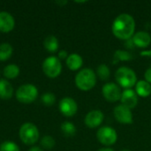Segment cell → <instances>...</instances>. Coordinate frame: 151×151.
I'll use <instances>...</instances> for the list:
<instances>
[{
  "label": "cell",
  "mask_w": 151,
  "mask_h": 151,
  "mask_svg": "<svg viewBox=\"0 0 151 151\" xmlns=\"http://www.w3.org/2000/svg\"><path fill=\"white\" fill-rule=\"evenodd\" d=\"M40 145L42 146V150H52L55 145H56V142L54 140V138L50 135H44L41 141H40Z\"/></svg>",
  "instance_id": "obj_23"
},
{
  "label": "cell",
  "mask_w": 151,
  "mask_h": 151,
  "mask_svg": "<svg viewBox=\"0 0 151 151\" xmlns=\"http://www.w3.org/2000/svg\"><path fill=\"white\" fill-rule=\"evenodd\" d=\"M15 27V19L13 16L5 11L0 12V31L2 33H9Z\"/></svg>",
  "instance_id": "obj_12"
},
{
  "label": "cell",
  "mask_w": 151,
  "mask_h": 151,
  "mask_svg": "<svg viewBox=\"0 0 151 151\" xmlns=\"http://www.w3.org/2000/svg\"><path fill=\"white\" fill-rule=\"evenodd\" d=\"M126 47L128 48V49H134V48L135 47V45H134V43L132 38L127 41V42H126Z\"/></svg>",
  "instance_id": "obj_29"
},
{
  "label": "cell",
  "mask_w": 151,
  "mask_h": 151,
  "mask_svg": "<svg viewBox=\"0 0 151 151\" xmlns=\"http://www.w3.org/2000/svg\"><path fill=\"white\" fill-rule=\"evenodd\" d=\"M28 151H44L41 147H39V146H32Z\"/></svg>",
  "instance_id": "obj_30"
},
{
  "label": "cell",
  "mask_w": 151,
  "mask_h": 151,
  "mask_svg": "<svg viewBox=\"0 0 151 151\" xmlns=\"http://www.w3.org/2000/svg\"><path fill=\"white\" fill-rule=\"evenodd\" d=\"M55 3H56L57 4L60 5V6H63V5H65V4H67V1H56Z\"/></svg>",
  "instance_id": "obj_32"
},
{
  "label": "cell",
  "mask_w": 151,
  "mask_h": 151,
  "mask_svg": "<svg viewBox=\"0 0 151 151\" xmlns=\"http://www.w3.org/2000/svg\"><path fill=\"white\" fill-rule=\"evenodd\" d=\"M96 74L100 80L107 81L110 77V74H111L109 66L106 65L105 64H101L100 65H98V67L96 69Z\"/></svg>",
  "instance_id": "obj_24"
},
{
  "label": "cell",
  "mask_w": 151,
  "mask_h": 151,
  "mask_svg": "<svg viewBox=\"0 0 151 151\" xmlns=\"http://www.w3.org/2000/svg\"><path fill=\"white\" fill-rule=\"evenodd\" d=\"M144 78H145V81L147 82H149L150 84H151V67L148 68L144 73Z\"/></svg>",
  "instance_id": "obj_28"
},
{
  "label": "cell",
  "mask_w": 151,
  "mask_h": 151,
  "mask_svg": "<svg viewBox=\"0 0 151 151\" xmlns=\"http://www.w3.org/2000/svg\"><path fill=\"white\" fill-rule=\"evenodd\" d=\"M13 87L6 79H0V99L10 100L13 96Z\"/></svg>",
  "instance_id": "obj_15"
},
{
  "label": "cell",
  "mask_w": 151,
  "mask_h": 151,
  "mask_svg": "<svg viewBox=\"0 0 151 151\" xmlns=\"http://www.w3.org/2000/svg\"><path fill=\"white\" fill-rule=\"evenodd\" d=\"M60 128H61V132L66 137L74 136L75 134H76V131H77L76 127L74 126V124L72 123V122H69V121H65V122L62 123Z\"/></svg>",
  "instance_id": "obj_22"
},
{
  "label": "cell",
  "mask_w": 151,
  "mask_h": 151,
  "mask_svg": "<svg viewBox=\"0 0 151 151\" xmlns=\"http://www.w3.org/2000/svg\"><path fill=\"white\" fill-rule=\"evenodd\" d=\"M19 73H20V69L15 64L7 65L6 66H4V72H3L4 76V78H6V80L16 79L19 75Z\"/></svg>",
  "instance_id": "obj_19"
},
{
  "label": "cell",
  "mask_w": 151,
  "mask_h": 151,
  "mask_svg": "<svg viewBox=\"0 0 151 151\" xmlns=\"http://www.w3.org/2000/svg\"><path fill=\"white\" fill-rule=\"evenodd\" d=\"M132 39L135 47L142 49L147 48L151 42L150 35L145 31H139L137 33H134Z\"/></svg>",
  "instance_id": "obj_14"
},
{
  "label": "cell",
  "mask_w": 151,
  "mask_h": 151,
  "mask_svg": "<svg viewBox=\"0 0 151 151\" xmlns=\"http://www.w3.org/2000/svg\"><path fill=\"white\" fill-rule=\"evenodd\" d=\"M104 119V115L100 110H93L90 111L85 117L84 122L85 125L88 128H96L101 126Z\"/></svg>",
  "instance_id": "obj_11"
},
{
  "label": "cell",
  "mask_w": 151,
  "mask_h": 151,
  "mask_svg": "<svg viewBox=\"0 0 151 151\" xmlns=\"http://www.w3.org/2000/svg\"><path fill=\"white\" fill-rule=\"evenodd\" d=\"M98 151H114L112 149H111V148H109V147H105V148H102V149H100Z\"/></svg>",
  "instance_id": "obj_33"
},
{
  "label": "cell",
  "mask_w": 151,
  "mask_h": 151,
  "mask_svg": "<svg viewBox=\"0 0 151 151\" xmlns=\"http://www.w3.org/2000/svg\"><path fill=\"white\" fill-rule=\"evenodd\" d=\"M15 97L17 101L21 104H31L37 99L38 89L31 83L23 84L16 90Z\"/></svg>",
  "instance_id": "obj_5"
},
{
  "label": "cell",
  "mask_w": 151,
  "mask_h": 151,
  "mask_svg": "<svg viewBox=\"0 0 151 151\" xmlns=\"http://www.w3.org/2000/svg\"><path fill=\"white\" fill-rule=\"evenodd\" d=\"M0 151H20L19 146L12 141H4L0 144Z\"/></svg>",
  "instance_id": "obj_26"
},
{
  "label": "cell",
  "mask_w": 151,
  "mask_h": 151,
  "mask_svg": "<svg viewBox=\"0 0 151 151\" xmlns=\"http://www.w3.org/2000/svg\"><path fill=\"white\" fill-rule=\"evenodd\" d=\"M133 59V55L127 51V50H118L114 52L113 55V64H117L119 61H130Z\"/></svg>",
  "instance_id": "obj_21"
},
{
  "label": "cell",
  "mask_w": 151,
  "mask_h": 151,
  "mask_svg": "<svg viewBox=\"0 0 151 151\" xmlns=\"http://www.w3.org/2000/svg\"><path fill=\"white\" fill-rule=\"evenodd\" d=\"M111 30L115 37L127 41L131 39L135 31V20L128 13H121L118 15L111 27Z\"/></svg>",
  "instance_id": "obj_1"
},
{
  "label": "cell",
  "mask_w": 151,
  "mask_h": 151,
  "mask_svg": "<svg viewBox=\"0 0 151 151\" xmlns=\"http://www.w3.org/2000/svg\"><path fill=\"white\" fill-rule=\"evenodd\" d=\"M13 53L12 46L8 42H3L0 44V61L8 60Z\"/></svg>",
  "instance_id": "obj_20"
},
{
  "label": "cell",
  "mask_w": 151,
  "mask_h": 151,
  "mask_svg": "<svg viewBox=\"0 0 151 151\" xmlns=\"http://www.w3.org/2000/svg\"><path fill=\"white\" fill-rule=\"evenodd\" d=\"M96 138L100 143L104 146L113 145L118 140V134L115 129L111 127H102L96 133Z\"/></svg>",
  "instance_id": "obj_7"
},
{
  "label": "cell",
  "mask_w": 151,
  "mask_h": 151,
  "mask_svg": "<svg viewBox=\"0 0 151 151\" xmlns=\"http://www.w3.org/2000/svg\"><path fill=\"white\" fill-rule=\"evenodd\" d=\"M115 79L120 87L129 89L137 83V76L134 71L127 66L119 67L115 73Z\"/></svg>",
  "instance_id": "obj_3"
},
{
  "label": "cell",
  "mask_w": 151,
  "mask_h": 151,
  "mask_svg": "<svg viewBox=\"0 0 151 151\" xmlns=\"http://www.w3.org/2000/svg\"><path fill=\"white\" fill-rule=\"evenodd\" d=\"M65 63L71 71H78L83 65V59L81 55L77 53H72L65 59Z\"/></svg>",
  "instance_id": "obj_16"
},
{
  "label": "cell",
  "mask_w": 151,
  "mask_h": 151,
  "mask_svg": "<svg viewBox=\"0 0 151 151\" xmlns=\"http://www.w3.org/2000/svg\"><path fill=\"white\" fill-rule=\"evenodd\" d=\"M42 69L47 77L55 79L58 77L62 72V64L58 57L50 56L43 60L42 64Z\"/></svg>",
  "instance_id": "obj_6"
},
{
  "label": "cell",
  "mask_w": 151,
  "mask_h": 151,
  "mask_svg": "<svg viewBox=\"0 0 151 151\" xmlns=\"http://www.w3.org/2000/svg\"><path fill=\"white\" fill-rule=\"evenodd\" d=\"M121 151H130V150H121Z\"/></svg>",
  "instance_id": "obj_34"
},
{
  "label": "cell",
  "mask_w": 151,
  "mask_h": 151,
  "mask_svg": "<svg viewBox=\"0 0 151 151\" xmlns=\"http://www.w3.org/2000/svg\"><path fill=\"white\" fill-rule=\"evenodd\" d=\"M58 109L62 113V115L67 118H71L77 113L78 104L73 98L66 96L60 100L58 104Z\"/></svg>",
  "instance_id": "obj_9"
},
{
  "label": "cell",
  "mask_w": 151,
  "mask_h": 151,
  "mask_svg": "<svg viewBox=\"0 0 151 151\" xmlns=\"http://www.w3.org/2000/svg\"><path fill=\"white\" fill-rule=\"evenodd\" d=\"M120 101L121 104L132 110L138 104V96L135 90H133L132 88L125 89L121 94Z\"/></svg>",
  "instance_id": "obj_13"
},
{
  "label": "cell",
  "mask_w": 151,
  "mask_h": 151,
  "mask_svg": "<svg viewBox=\"0 0 151 151\" xmlns=\"http://www.w3.org/2000/svg\"><path fill=\"white\" fill-rule=\"evenodd\" d=\"M135 92L138 96L148 97L151 95V84L146 81H139L135 84Z\"/></svg>",
  "instance_id": "obj_17"
},
{
  "label": "cell",
  "mask_w": 151,
  "mask_h": 151,
  "mask_svg": "<svg viewBox=\"0 0 151 151\" xmlns=\"http://www.w3.org/2000/svg\"><path fill=\"white\" fill-rule=\"evenodd\" d=\"M102 93L104 97L111 103H115L120 100L122 91L118 86V84L114 82H108L104 85L102 88Z\"/></svg>",
  "instance_id": "obj_8"
},
{
  "label": "cell",
  "mask_w": 151,
  "mask_h": 151,
  "mask_svg": "<svg viewBox=\"0 0 151 151\" xmlns=\"http://www.w3.org/2000/svg\"><path fill=\"white\" fill-rule=\"evenodd\" d=\"M76 87L82 91L91 90L96 83V74L91 68H84L78 72L74 79Z\"/></svg>",
  "instance_id": "obj_2"
},
{
  "label": "cell",
  "mask_w": 151,
  "mask_h": 151,
  "mask_svg": "<svg viewBox=\"0 0 151 151\" xmlns=\"http://www.w3.org/2000/svg\"><path fill=\"white\" fill-rule=\"evenodd\" d=\"M43 46L47 51H49L50 53H54V52L58 51V50L59 48V42H58V38L55 35H50L45 37V39L43 41Z\"/></svg>",
  "instance_id": "obj_18"
},
{
  "label": "cell",
  "mask_w": 151,
  "mask_h": 151,
  "mask_svg": "<svg viewBox=\"0 0 151 151\" xmlns=\"http://www.w3.org/2000/svg\"><path fill=\"white\" fill-rule=\"evenodd\" d=\"M142 56H146V57H151V50H144L141 52Z\"/></svg>",
  "instance_id": "obj_31"
},
{
  "label": "cell",
  "mask_w": 151,
  "mask_h": 151,
  "mask_svg": "<svg viewBox=\"0 0 151 151\" xmlns=\"http://www.w3.org/2000/svg\"><path fill=\"white\" fill-rule=\"evenodd\" d=\"M19 136L26 145H34L39 141L40 133L37 127L30 122L24 123L19 130Z\"/></svg>",
  "instance_id": "obj_4"
},
{
  "label": "cell",
  "mask_w": 151,
  "mask_h": 151,
  "mask_svg": "<svg viewBox=\"0 0 151 151\" xmlns=\"http://www.w3.org/2000/svg\"><path fill=\"white\" fill-rule=\"evenodd\" d=\"M68 56H69V55H68L67 51L65 50H59L58 53V58L59 59H66Z\"/></svg>",
  "instance_id": "obj_27"
},
{
  "label": "cell",
  "mask_w": 151,
  "mask_h": 151,
  "mask_svg": "<svg viewBox=\"0 0 151 151\" xmlns=\"http://www.w3.org/2000/svg\"><path fill=\"white\" fill-rule=\"evenodd\" d=\"M113 114L118 122L124 125H130L133 123L134 117L131 109L123 104L117 105L113 110Z\"/></svg>",
  "instance_id": "obj_10"
},
{
  "label": "cell",
  "mask_w": 151,
  "mask_h": 151,
  "mask_svg": "<svg viewBox=\"0 0 151 151\" xmlns=\"http://www.w3.org/2000/svg\"><path fill=\"white\" fill-rule=\"evenodd\" d=\"M41 101L42 103L45 105V106H52L55 103H56V96L53 93L50 92H47L44 93L42 97H41Z\"/></svg>",
  "instance_id": "obj_25"
}]
</instances>
